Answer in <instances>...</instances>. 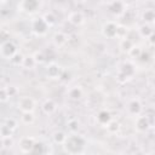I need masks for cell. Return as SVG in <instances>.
<instances>
[{
	"label": "cell",
	"instance_id": "cell-10",
	"mask_svg": "<svg viewBox=\"0 0 155 155\" xmlns=\"http://www.w3.org/2000/svg\"><path fill=\"white\" fill-rule=\"evenodd\" d=\"M127 110L131 115H136V116H139L142 110H143V105L140 103V101L138 98H133L128 102L127 104Z\"/></svg>",
	"mask_w": 155,
	"mask_h": 155
},
{
	"label": "cell",
	"instance_id": "cell-4",
	"mask_svg": "<svg viewBox=\"0 0 155 155\" xmlns=\"http://www.w3.org/2000/svg\"><path fill=\"white\" fill-rule=\"evenodd\" d=\"M17 108L22 111V113H33L35 109V102L31 97L29 96H24L21 97L17 102Z\"/></svg>",
	"mask_w": 155,
	"mask_h": 155
},
{
	"label": "cell",
	"instance_id": "cell-29",
	"mask_svg": "<svg viewBox=\"0 0 155 155\" xmlns=\"http://www.w3.org/2000/svg\"><path fill=\"white\" fill-rule=\"evenodd\" d=\"M12 144H13L12 136H10V137H2V138H1V145H2V149L11 148Z\"/></svg>",
	"mask_w": 155,
	"mask_h": 155
},
{
	"label": "cell",
	"instance_id": "cell-38",
	"mask_svg": "<svg viewBox=\"0 0 155 155\" xmlns=\"http://www.w3.org/2000/svg\"><path fill=\"white\" fill-rule=\"evenodd\" d=\"M47 155H52V154H47Z\"/></svg>",
	"mask_w": 155,
	"mask_h": 155
},
{
	"label": "cell",
	"instance_id": "cell-30",
	"mask_svg": "<svg viewBox=\"0 0 155 155\" xmlns=\"http://www.w3.org/2000/svg\"><path fill=\"white\" fill-rule=\"evenodd\" d=\"M142 53H143V51H142V48H140L139 46H133V47L130 50V52H128L130 56L136 57V58H139Z\"/></svg>",
	"mask_w": 155,
	"mask_h": 155
},
{
	"label": "cell",
	"instance_id": "cell-27",
	"mask_svg": "<svg viewBox=\"0 0 155 155\" xmlns=\"http://www.w3.org/2000/svg\"><path fill=\"white\" fill-rule=\"evenodd\" d=\"M105 127H107V130H108L109 133H116V132L119 131V128H120V124H119L117 121L111 120Z\"/></svg>",
	"mask_w": 155,
	"mask_h": 155
},
{
	"label": "cell",
	"instance_id": "cell-33",
	"mask_svg": "<svg viewBox=\"0 0 155 155\" xmlns=\"http://www.w3.org/2000/svg\"><path fill=\"white\" fill-rule=\"evenodd\" d=\"M44 144L42 143H35V145H34V149H33V151L30 153V154H39V155H42L44 154Z\"/></svg>",
	"mask_w": 155,
	"mask_h": 155
},
{
	"label": "cell",
	"instance_id": "cell-24",
	"mask_svg": "<svg viewBox=\"0 0 155 155\" xmlns=\"http://www.w3.org/2000/svg\"><path fill=\"white\" fill-rule=\"evenodd\" d=\"M23 61H24V56H23L22 53H19V52H17V53L10 59V62H11L13 65H16V67L22 65V64H23Z\"/></svg>",
	"mask_w": 155,
	"mask_h": 155
},
{
	"label": "cell",
	"instance_id": "cell-7",
	"mask_svg": "<svg viewBox=\"0 0 155 155\" xmlns=\"http://www.w3.org/2000/svg\"><path fill=\"white\" fill-rule=\"evenodd\" d=\"M39 7H40V2L36 0H24L18 4V8H21V11H24L28 13L35 12Z\"/></svg>",
	"mask_w": 155,
	"mask_h": 155
},
{
	"label": "cell",
	"instance_id": "cell-26",
	"mask_svg": "<svg viewBox=\"0 0 155 155\" xmlns=\"http://www.w3.org/2000/svg\"><path fill=\"white\" fill-rule=\"evenodd\" d=\"M42 18H44V21L47 23L48 27H51V25H53V24L56 23V16H54L52 12H46V13L42 16Z\"/></svg>",
	"mask_w": 155,
	"mask_h": 155
},
{
	"label": "cell",
	"instance_id": "cell-34",
	"mask_svg": "<svg viewBox=\"0 0 155 155\" xmlns=\"http://www.w3.org/2000/svg\"><path fill=\"white\" fill-rule=\"evenodd\" d=\"M5 87H6V91H7L8 96H10V98H11V97H15V96L18 93V90H17V87H16V86L8 85V86H5Z\"/></svg>",
	"mask_w": 155,
	"mask_h": 155
},
{
	"label": "cell",
	"instance_id": "cell-28",
	"mask_svg": "<svg viewBox=\"0 0 155 155\" xmlns=\"http://www.w3.org/2000/svg\"><path fill=\"white\" fill-rule=\"evenodd\" d=\"M33 57H34L36 64H41V63H44V62L46 61V57H45L44 52H41V51H36V52L33 54Z\"/></svg>",
	"mask_w": 155,
	"mask_h": 155
},
{
	"label": "cell",
	"instance_id": "cell-1",
	"mask_svg": "<svg viewBox=\"0 0 155 155\" xmlns=\"http://www.w3.org/2000/svg\"><path fill=\"white\" fill-rule=\"evenodd\" d=\"M85 144H86V142H85L84 137H81L80 134L73 133V134L68 136V138H67V140H65L63 147H64V149H65V151L68 154L79 155L85 149Z\"/></svg>",
	"mask_w": 155,
	"mask_h": 155
},
{
	"label": "cell",
	"instance_id": "cell-9",
	"mask_svg": "<svg viewBox=\"0 0 155 155\" xmlns=\"http://www.w3.org/2000/svg\"><path fill=\"white\" fill-rule=\"evenodd\" d=\"M35 140L34 138L31 137H23L21 140H19V150L24 154H30L34 149V145H35Z\"/></svg>",
	"mask_w": 155,
	"mask_h": 155
},
{
	"label": "cell",
	"instance_id": "cell-12",
	"mask_svg": "<svg viewBox=\"0 0 155 155\" xmlns=\"http://www.w3.org/2000/svg\"><path fill=\"white\" fill-rule=\"evenodd\" d=\"M68 21L73 24V25H81L84 22H85V16H84V13L81 12V11H78V10H75V11H71L70 13H69V16H68Z\"/></svg>",
	"mask_w": 155,
	"mask_h": 155
},
{
	"label": "cell",
	"instance_id": "cell-21",
	"mask_svg": "<svg viewBox=\"0 0 155 155\" xmlns=\"http://www.w3.org/2000/svg\"><path fill=\"white\" fill-rule=\"evenodd\" d=\"M35 65H36V62H35L33 54L24 56V61H23V64H22L23 68H25V69H33Z\"/></svg>",
	"mask_w": 155,
	"mask_h": 155
},
{
	"label": "cell",
	"instance_id": "cell-36",
	"mask_svg": "<svg viewBox=\"0 0 155 155\" xmlns=\"http://www.w3.org/2000/svg\"><path fill=\"white\" fill-rule=\"evenodd\" d=\"M154 97H155V91H154Z\"/></svg>",
	"mask_w": 155,
	"mask_h": 155
},
{
	"label": "cell",
	"instance_id": "cell-3",
	"mask_svg": "<svg viewBox=\"0 0 155 155\" xmlns=\"http://www.w3.org/2000/svg\"><path fill=\"white\" fill-rule=\"evenodd\" d=\"M48 28H50V27L47 25V23L44 21L42 17H36V18H34V19L31 21V30H33V33H34L35 35H38V36L45 35V34L47 33Z\"/></svg>",
	"mask_w": 155,
	"mask_h": 155
},
{
	"label": "cell",
	"instance_id": "cell-2",
	"mask_svg": "<svg viewBox=\"0 0 155 155\" xmlns=\"http://www.w3.org/2000/svg\"><path fill=\"white\" fill-rule=\"evenodd\" d=\"M17 46L13 41L11 40H5L1 42V46H0V54L4 59H11L16 53H17Z\"/></svg>",
	"mask_w": 155,
	"mask_h": 155
},
{
	"label": "cell",
	"instance_id": "cell-11",
	"mask_svg": "<svg viewBox=\"0 0 155 155\" xmlns=\"http://www.w3.org/2000/svg\"><path fill=\"white\" fill-rule=\"evenodd\" d=\"M134 126H136V130L138 132H145L149 130L150 127V121L148 119V116H144V115H139L134 122Z\"/></svg>",
	"mask_w": 155,
	"mask_h": 155
},
{
	"label": "cell",
	"instance_id": "cell-25",
	"mask_svg": "<svg viewBox=\"0 0 155 155\" xmlns=\"http://www.w3.org/2000/svg\"><path fill=\"white\" fill-rule=\"evenodd\" d=\"M133 46H134V45H133V42H132L130 39H127V38L121 39V41H120V47H121L124 51L130 52V50H131Z\"/></svg>",
	"mask_w": 155,
	"mask_h": 155
},
{
	"label": "cell",
	"instance_id": "cell-35",
	"mask_svg": "<svg viewBox=\"0 0 155 155\" xmlns=\"http://www.w3.org/2000/svg\"><path fill=\"white\" fill-rule=\"evenodd\" d=\"M149 41H150V44H155V33H153L151 35H150V38H149Z\"/></svg>",
	"mask_w": 155,
	"mask_h": 155
},
{
	"label": "cell",
	"instance_id": "cell-19",
	"mask_svg": "<svg viewBox=\"0 0 155 155\" xmlns=\"http://www.w3.org/2000/svg\"><path fill=\"white\" fill-rule=\"evenodd\" d=\"M52 138H53L54 143L64 145V143H65V140H67L68 136H67V134H65L63 131H56V132H53V134H52Z\"/></svg>",
	"mask_w": 155,
	"mask_h": 155
},
{
	"label": "cell",
	"instance_id": "cell-6",
	"mask_svg": "<svg viewBox=\"0 0 155 155\" xmlns=\"http://www.w3.org/2000/svg\"><path fill=\"white\" fill-rule=\"evenodd\" d=\"M136 73L134 65L131 62H124L120 68H119V78H122V80H127L130 78H132Z\"/></svg>",
	"mask_w": 155,
	"mask_h": 155
},
{
	"label": "cell",
	"instance_id": "cell-20",
	"mask_svg": "<svg viewBox=\"0 0 155 155\" xmlns=\"http://www.w3.org/2000/svg\"><path fill=\"white\" fill-rule=\"evenodd\" d=\"M138 31H139V35H140V36L147 38V39H149V38H150V35L154 33V30L151 29L150 24H145V23H144V24H142V25L139 27Z\"/></svg>",
	"mask_w": 155,
	"mask_h": 155
},
{
	"label": "cell",
	"instance_id": "cell-15",
	"mask_svg": "<svg viewBox=\"0 0 155 155\" xmlns=\"http://www.w3.org/2000/svg\"><path fill=\"white\" fill-rule=\"evenodd\" d=\"M52 40H53V44L57 46V47H62L63 45L67 44L68 41V36L63 33V31H56L52 36Z\"/></svg>",
	"mask_w": 155,
	"mask_h": 155
},
{
	"label": "cell",
	"instance_id": "cell-16",
	"mask_svg": "<svg viewBox=\"0 0 155 155\" xmlns=\"http://www.w3.org/2000/svg\"><path fill=\"white\" fill-rule=\"evenodd\" d=\"M56 108H57V107H56V103H54V101H53V99H51V98L45 99V101H44V103L41 104V110H42L45 114H47V115H50V114L54 113Z\"/></svg>",
	"mask_w": 155,
	"mask_h": 155
},
{
	"label": "cell",
	"instance_id": "cell-23",
	"mask_svg": "<svg viewBox=\"0 0 155 155\" xmlns=\"http://www.w3.org/2000/svg\"><path fill=\"white\" fill-rule=\"evenodd\" d=\"M4 126H6L11 132H13L17 127H18V122H17V120L16 119H13V117H7L5 121H4V124H2Z\"/></svg>",
	"mask_w": 155,
	"mask_h": 155
},
{
	"label": "cell",
	"instance_id": "cell-22",
	"mask_svg": "<svg viewBox=\"0 0 155 155\" xmlns=\"http://www.w3.org/2000/svg\"><path fill=\"white\" fill-rule=\"evenodd\" d=\"M34 120H35V116L33 113H22L21 115V121L24 125H31Z\"/></svg>",
	"mask_w": 155,
	"mask_h": 155
},
{
	"label": "cell",
	"instance_id": "cell-5",
	"mask_svg": "<svg viewBox=\"0 0 155 155\" xmlns=\"http://www.w3.org/2000/svg\"><path fill=\"white\" fill-rule=\"evenodd\" d=\"M117 29H119V25L113 22V21H108L103 24L102 27V33L105 38L108 39H114L117 36Z\"/></svg>",
	"mask_w": 155,
	"mask_h": 155
},
{
	"label": "cell",
	"instance_id": "cell-37",
	"mask_svg": "<svg viewBox=\"0 0 155 155\" xmlns=\"http://www.w3.org/2000/svg\"><path fill=\"white\" fill-rule=\"evenodd\" d=\"M154 131H155V125H154Z\"/></svg>",
	"mask_w": 155,
	"mask_h": 155
},
{
	"label": "cell",
	"instance_id": "cell-31",
	"mask_svg": "<svg viewBox=\"0 0 155 155\" xmlns=\"http://www.w3.org/2000/svg\"><path fill=\"white\" fill-rule=\"evenodd\" d=\"M68 128H69L73 133L76 132V131L79 130V122H78V120H75V119L69 120V121H68Z\"/></svg>",
	"mask_w": 155,
	"mask_h": 155
},
{
	"label": "cell",
	"instance_id": "cell-17",
	"mask_svg": "<svg viewBox=\"0 0 155 155\" xmlns=\"http://www.w3.org/2000/svg\"><path fill=\"white\" fill-rule=\"evenodd\" d=\"M142 19L145 24H150L155 22V10L154 8H145L142 13Z\"/></svg>",
	"mask_w": 155,
	"mask_h": 155
},
{
	"label": "cell",
	"instance_id": "cell-18",
	"mask_svg": "<svg viewBox=\"0 0 155 155\" xmlns=\"http://www.w3.org/2000/svg\"><path fill=\"white\" fill-rule=\"evenodd\" d=\"M97 121H98L99 125L107 126V125L111 121V116H110L109 111H107V110H101V111L97 114Z\"/></svg>",
	"mask_w": 155,
	"mask_h": 155
},
{
	"label": "cell",
	"instance_id": "cell-14",
	"mask_svg": "<svg viewBox=\"0 0 155 155\" xmlns=\"http://www.w3.org/2000/svg\"><path fill=\"white\" fill-rule=\"evenodd\" d=\"M82 94H84V91H82L81 86H78V85L69 87V90H68V92H67V96H68L71 101H79V99L82 97Z\"/></svg>",
	"mask_w": 155,
	"mask_h": 155
},
{
	"label": "cell",
	"instance_id": "cell-8",
	"mask_svg": "<svg viewBox=\"0 0 155 155\" xmlns=\"http://www.w3.org/2000/svg\"><path fill=\"white\" fill-rule=\"evenodd\" d=\"M107 7H108L109 12L115 15V16H120V15L125 13V11H126V5L122 1H110V2H107Z\"/></svg>",
	"mask_w": 155,
	"mask_h": 155
},
{
	"label": "cell",
	"instance_id": "cell-32",
	"mask_svg": "<svg viewBox=\"0 0 155 155\" xmlns=\"http://www.w3.org/2000/svg\"><path fill=\"white\" fill-rule=\"evenodd\" d=\"M8 99H10V96H8L7 91H6V87L2 86L1 90H0V101H1L2 103H6Z\"/></svg>",
	"mask_w": 155,
	"mask_h": 155
},
{
	"label": "cell",
	"instance_id": "cell-13",
	"mask_svg": "<svg viewBox=\"0 0 155 155\" xmlns=\"http://www.w3.org/2000/svg\"><path fill=\"white\" fill-rule=\"evenodd\" d=\"M62 74V70H61V67L57 64V63H50L47 69H46V75L47 78L50 79H59Z\"/></svg>",
	"mask_w": 155,
	"mask_h": 155
}]
</instances>
